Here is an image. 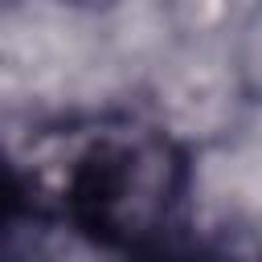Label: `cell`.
<instances>
[{
	"label": "cell",
	"instance_id": "3",
	"mask_svg": "<svg viewBox=\"0 0 262 262\" xmlns=\"http://www.w3.org/2000/svg\"><path fill=\"white\" fill-rule=\"evenodd\" d=\"M66 4H86V8H94V4H111V0H66Z\"/></svg>",
	"mask_w": 262,
	"mask_h": 262
},
{
	"label": "cell",
	"instance_id": "1",
	"mask_svg": "<svg viewBox=\"0 0 262 262\" xmlns=\"http://www.w3.org/2000/svg\"><path fill=\"white\" fill-rule=\"evenodd\" d=\"M41 201L102 246L143 250L164 237L180 205L184 151L151 127L98 123L66 131L33 168Z\"/></svg>",
	"mask_w": 262,
	"mask_h": 262
},
{
	"label": "cell",
	"instance_id": "2",
	"mask_svg": "<svg viewBox=\"0 0 262 262\" xmlns=\"http://www.w3.org/2000/svg\"><path fill=\"white\" fill-rule=\"evenodd\" d=\"M135 262H237L229 246L217 242H184V237H156L139 250Z\"/></svg>",
	"mask_w": 262,
	"mask_h": 262
}]
</instances>
